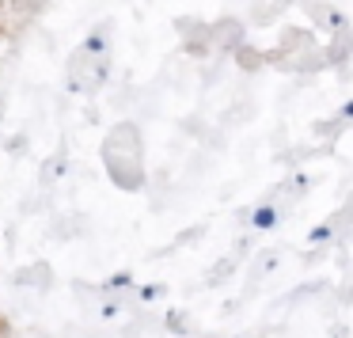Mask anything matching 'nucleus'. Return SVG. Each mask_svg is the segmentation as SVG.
Returning a JSON list of instances; mask_svg holds the SVG:
<instances>
[{"label": "nucleus", "mask_w": 353, "mask_h": 338, "mask_svg": "<svg viewBox=\"0 0 353 338\" xmlns=\"http://www.w3.org/2000/svg\"><path fill=\"white\" fill-rule=\"evenodd\" d=\"M342 118H353V103H345V107H342Z\"/></svg>", "instance_id": "20e7f679"}, {"label": "nucleus", "mask_w": 353, "mask_h": 338, "mask_svg": "<svg viewBox=\"0 0 353 338\" xmlns=\"http://www.w3.org/2000/svg\"><path fill=\"white\" fill-rule=\"evenodd\" d=\"M251 224H254V228H274V224H277V209H274V206L254 209V213H251Z\"/></svg>", "instance_id": "f03ea898"}, {"label": "nucleus", "mask_w": 353, "mask_h": 338, "mask_svg": "<svg viewBox=\"0 0 353 338\" xmlns=\"http://www.w3.org/2000/svg\"><path fill=\"white\" fill-rule=\"evenodd\" d=\"M209 42H216V46H224V50H239L243 27H239L236 19H221L216 27H209Z\"/></svg>", "instance_id": "f257e3e1"}, {"label": "nucleus", "mask_w": 353, "mask_h": 338, "mask_svg": "<svg viewBox=\"0 0 353 338\" xmlns=\"http://www.w3.org/2000/svg\"><path fill=\"white\" fill-rule=\"evenodd\" d=\"M330 236H334V228H330V224H319V228L312 232V243H327Z\"/></svg>", "instance_id": "7ed1b4c3"}]
</instances>
